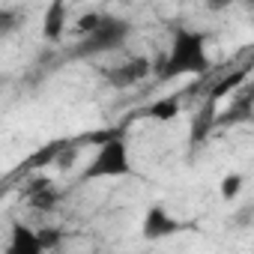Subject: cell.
<instances>
[{
  "mask_svg": "<svg viewBox=\"0 0 254 254\" xmlns=\"http://www.w3.org/2000/svg\"><path fill=\"white\" fill-rule=\"evenodd\" d=\"M209 72V54H206V36L200 30L180 27L171 39V48L165 51L159 81H174L183 75H206Z\"/></svg>",
  "mask_w": 254,
  "mask_h": 254,
  "instance_id": "1",
  "label": "cell"
},
{
  "mask_svg": "<svg viewBox=\"0 0 254 254\" xmlns=\"http://www.w3.org/2000/svg\"><path fill=\"white\" fill-rule=\"evenodd\" d=\"M129 36H132V21L129 18L102 12L99 24L90 33H81L75 39V45L60 54V60H90V57H99V54H111V51L123 48Z\"/></svg>",
  "mask_w": 254,
  "mask_h": 254,
  "instance_id": "2",
  "label": "cell"
},
{
  "mask_svg": "<svg viewBox=\"0 0 254 254\" xmlns=\"http://www.w3.org/2000/svg\"><path fill=\"white\" fill-rule=\"evenodd\" d=\"M129 174H135V168H132V159H129L126 138L120 132H111L108 138H102V144L93 153L90 165L84 168L81 180L93 183V180H117V177H129Z\"/></svg>",
  "mask_w": 254,
  "mask_h": 254,
  "instance_id": "3",
  "label": "cell"
},
{
  "mask_svg": "<svg viewBox=\"0 0 254 254\" xmlns=\"http://www.w3.org/2000/svg\"><path fill=\"white\" fill-rule=\"evenodd\" d=\"M150 75H153V60L144 57V54L126 60V63H117V66H111V69H102L105 84L114 87V90H129V87L141 84V81L150 78Z\"/></svg>",
  "mask_w": 254,
  "mask_h": 254,
  "instance_id": "4",
  "label": "cell"
},
{
  "mask_svg": "<svg viewBox=\"0 0 254 254\" xmlns=\"http://www.w3.org/2000/svg\"><path fill=\"white\" fill-rule=\"evenodd\" d=\"M183 227H186V224H183V221H177L165 203H153V206L144 212V221H141V236H144L147 242H159V239L177 236Z\"/></svg>",
  "mask_w": 254,
  "mask_h": 254,
  "instance_id": "5",
  "label": "cell"
},
{
  "mask_svg": "<svg viewBox=\"0 0 254 254\" xmlns=\"http://www.w3.org/2000/svg\"><path fill=\"white\" fill-rule=\"evenodd\" d=\"M66 0H48L45 6V18H42V36L48 42H60L63 33H66Z\"/></svg>",
  "mask_w": 254,
  "mask_h": 254,
  "instance_id": "6",
  "label": "cell"
},
{
  "mask_svg": "<svg viewBox=\"0 0 254 254\" xmlns=\"http://www.w3.org/2000/svg\"><path fill=\"white\" fill-rule=\"evenodd\" d=\"M27 203H30L36 212H54V209H57V203H60V191L51 186V180L39 177V180H33V186H30Z\"/></svg>",
  "mask_w": 254,
  "mask_h": 254,
  "instance_id": "7",
  "label": "cell"
},
{
  "mask_svg": "<svg viewBox=\"0 0 254 254\" xmlns=\"http://www.w3.org/2000/svg\"><path fill=\"white\" fill-rule=\"evenodd\" d=\"M9 251L12 254H42V245H39V236L33 227L15 221L12 230H9Z\"/></svg>",
  "mask_w": 254,
  "mask_h": 254,
  "instance_id": "8",
  "label": "cell"
},
{
  "mask_svg": "<svg viewBox=\"0 0 254 254\" xmlns=\"http://www.w3.org/2000/svg\"><path fill=\"white\" fill-rule=\"evenodd\" d=\"M248 75H251V66H242V69H236V72H230L227 78H221L215 87H212V93H209V102H221L224 96H233L245 81H248Z\"/></svg>",
  "mask_w": 254,
  "mask_h": 254,
  "instance_id": "9",
  "label": "cell"
},
{
  "mask_svg": "<svg viewBox=\"0 0 254 254\" xmlns=\"http://www.w3.org/2000/svg\"><path fill=\"white\" fill-rule=\"evenodd\" d=\"M27 24V9L24 6H0V39H6Z\"/></svg>",
  "mask_w": 254,
  "mask_h": 254,
  "instance_id": "10",
  "label": "cell"
},
{
  "mask_svg": "<svg viewBox=\"0 0 254 254\" xmlns=\"http://www.w3.org/2000/svg\"><path fill=\"white\" fill-rule=\"evenodd\" d=\"M248 120H251V96L242 93L236 102H230L227 114L215 117V126H236V123H248Z\"/></svg>",
  "mask_w": 254,
  "mask_h": 254,
  "instance_id": "11",
  "label": "cell"
},
{
  "mask_svg": "<svg viewBox=\"0 0 254 254\" xmlns=\"http://www.w3.org/2000/svg\"><path fill=\"white\" fill-rule=\"evenodd\" d=\"M180 114V99L177 96H168V99H159V102H153L150 108H147V117L150 120H174Z\"/></svg>",
  "mask_w": 254,
  "mask_h": 254,
  "instance_id": "12",
  "label": "cell"
},
{
  "mask_svg": "<svg viewBox=\"0 0 254 254\" xmlns=\"http://www.w3.org/2000/svg\"><path fill=\"white\" fill-rule=\"evenodd\" d=\"M239 191H242V174H227L221 180V197L224 200H236Z\"/></svg>",
  "mask_w": 254,
  "mask_h": 254,
  "instance_id": "13",
  "label": "cell"
},
{
  "mask_svg": "<svg viewBox=\"0 0 254 254\" xmlns=\"http://www.w3.org/2000/svg\"><path fill=\"white\" fill-rule=\"evenodd\" d=\"M36 236H39V245H42V251H57L60 248V230H54V227H42V230H36Z\"/></svg>",
  "mask_w": 254,
  "mask_h": 254,
  "instance_id": "14",
  "label": "cell"
},
{
  "mask_svg": "<svg viewBox=\"0 0 254 254\" xmlns=\"http://www.w3.org/2000/svg\"><path fill=\"white\" fill-rule=\"evenodd\" d=\"M99 18H102V12H87V15H81V21H78V27H75L78 36H81V33H90V30L99 24Z\"/></svg>",
  "mask_w": 254,
  "mask_h": 254,
  "instance_id": "15",
  "label": "cell"
},
{
  "mask_svg": "<svg viewBox=\"0 0 254 254\" xmlns=\"http://www.w3.org/2000/svg\"><path fill=\"white\" fill-rule=\"evenodd\" d=\"M75 156H78V153H75V147L60 150V153H57V168H60V171H69V168L75 165Z\"/></svg>",
  "mask_w": 254,
  "mask_h": 254,
  "instance_id": "16",
  "label": "cell"
},
{
  "mask_svg": "<svg viewBox=\"0 0 254 254\" xmlns=\"http://www.w3.org/2000/svg\"><path fill=\"white\" fill-rule=\"evenodd\" d=\"M230 3L233 0H206V9L209 12H224V9H230Z\"/></svg>",
  "mask_w": 254,
  "mask_h": 254,
  "instance_id": "17",
  "label": "cell"
}]
</instances>
